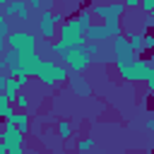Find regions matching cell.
<instances>
[{"instance_id": "11", "label": "cell", "mask_w": 154, "mask_h": 154, "mask_svg": "<svg viewBox=\"0 0 154 154\" xmlns=\"http://www.w3.org/2000/svg\"><path fill=\"white\" fill-rule=\"evenodd\" d=\"M67 82H70V89H72L75 94H79V96H87V94H89V82H87L84 77H79V75H70Z\"/></svg>"}, {"instance_id": "29", "label": "cell", "mask_w": 154, "mask_h": 154, "mask_svg": "<svg viewBox=\"0 0 154 154\" xmlns=\"http://www.w3.org/2000/svg\"><path fill=\"white\" fill-rule=\"evenodd\" d=\"M144 125H147V130H154V120H152V118H147V123H144Z\"/></svg>"}, {"instance_id": "23", "label": "cell", "mask_w": 154, "mask_h": 154, "mask_svg": "<svg viewBox=\"0 0 154 154\" xmlns=\"http://www.w3.org/2000/svg\"><path fill=\"white\" fill-rule=\"evenodd\" d=\"M140 7H142L147 14H152V12H154V0H140Z\"/></svg>"}, {"instance_id": "34", "label": "cell", "mask_w": 154, "mask_h": 154, "mask_svg": "<svg viewBox=\"0 0 154 154\" xmlns=\"http://www.w3.org/2000/svg\"><path fill=\"white\" fill-rule=\"evenodd\" d=\"M2 22H5V17H2V12H0V24H2Z\"/></svg>"}, {"instance_id": "19", "label": "cell", "mask_w": 154, "mask_h": 154, "mask_svg": "<svg viewBox=\"0 0 154 154\" xmlns=\"http://www.w3.org/2000/svg\"><path fill=\"white\" fill-rule=\"evenodd\" d=\"M67 77H70L67 67H63V65L58 63V70H55V82H58V84H63V82H67Z\"/></svg>"}, {"instance_id": "15", "label": "cell", "mask_w": 154, "mask_h": 154, "mask_svg": "<svg viewBox=\"0 0 154 154\" xmlns=\"http://www.w3.org/2000/svg\"><path fill=\"white\" fill-rule=\"evenodd\" d=\"M75 22H77V26L82 29V34H84V31H87V29H89V26L94 24V19H91V14H89V10H82V12H79V14L75 17Z\"/></svg>"}, {"instance_id": "10", "label": "cell", "mask_w": 154, "mask_h": 154, "mask_svg": "<svg viewBox=\"0 0 154 154\" xmlns=\"http://www.w3.org/2000/svg\"><path fill=\"white\" fill-rule=\"evenodd\" d=\"M108 36H106V29H103V24H91L87 31H84V41L87 43H101V41H106Z\"/></svg>"}, {"instance_id": "12", "label": "cell", "mask_w": 154, "mask_h": 154, "mask_svg": "<svg viewBox=\"0 0 154 154\" xmlns=\"http://www.w3.org/2000/svg\"><path fill=\"white\" fill-rule=\"evenodd\" d=\"M123 55H130V43H128V38L120 34V36L113 38V60H118V58H123Z\"/></svg>"}, {"instance_id": "26", "label": "cell", "mask_w": 154, "mask_h": 154, "mask_svg": "<svg viewBox=\"0 0 154 154\" xmlns=\"http://www.w3.org/2000/svg\"><path fill=\"white\" fill-rule=\"evenodd\" d=\"M123 5H125V10H128V7H135V10H137V7H140V0H125Z\"/></svg>"}, {"instance_id": "25", "label": "cell", "mask_w": 154, "mask_h": 154, "mask_svg": "<svg viewBox=\"0 0 154 154\" xmlns=\"http://www.w3.org/2000/svg\"><path fill=\"white\" fill-rule=\"evenodd\" d=\"M14 82H17L19 87H26V84H29V77H26V75H19V77H14Z\"/></svg>"}, {"instance_id": "16", "label": "cell", "mask_w": 154, "mask_h": 154, "mask_svg": "<svg viewBox=\"0 0 154 154\" xmlns=\"http://www.w3.org/2000/svg\"><path fill=\"white\" fill-rule=\"evenodd\" d=\"M7 34H10V26H7V19H5V22L0 24V58L5 55V48H7V43H5Z\"/></svg>"}, {"instance_id": "22", "label": "cell", "mask_w": 154, "mask_h": 154, "mask_svg": "<svg viewBox=\"0 0 154 154\" xmlns=\"http://www.w3.org/2000/svg\"><path fill=\"white\" fill-rule=\"evenodd\" d=\"M65 51H67V48H65V46H63L60 41H53V43H51V53H55L58 58H60V55H63Z\"/></svg>"}, {"instance_id": "5", "label": "cell", "mask_w": 154, "mask_h": 154, "mask_svg": "<svg viewBox=\"0 0 154 154\" xmlns=\"http://www.w3.org/2000/svg\"><path fill=\"white\" fill-rule=\"evenodd\" d=\"M89 14H91V19L96 17L101 22H106V19H120L125 14V5L123 2H108V5H96L94 2L89 7Z\"/></svg>"}, {"instance_id": "8", "label": "cell", "mask_w": 154, "mask_h": 154, "mask_svg": "<svg viewBox=\"0 0 154 154\" xmlns=\"http://www.w3.org/2000/svg\"><path fill=\"white\" fill-rule=\"evenodd\" d=\"M0 12H2V17H5V19H12V17L29 19V5H26L24 0H12V2H5Z\"/></svg>"}, {"instance_id": "27", "label": "cell", "mask_w": 154, "mask_h": 154, "mask_svg": "<svg viewBox=\"0 0 154 154\" xmlns=\"http://www.w3.org/2000/svg\"><path fill=\"white\" fill-rule=\"evenodd\" d=\"M7 154H24V147H10Z\"/></svg>"}, {"instance_id": "32", "label": "cell", "mask_w": 154, "mask_h": 154, "mask_svg": "<svg viewBox=\"0 0 154 154\" xmlns=\"http://www.w3.org/2000/svg\"><path fill=\"white\" fill-rule=\"evenodd\" d=\"M0 70H7V65H5V63H2V60H0Z\"/></svg>"}, {"instance_id": "21", "label": "cell", "mask_w": 154, "mask_h": 154, "mask_svg": "<svg viewBox=\"0 0 154 154\" xmlns=\"http://www.w3.org/2000/svg\"><path fill=\"white\" fill-rule=\"evenodd\" d=\"M152 46H154V34H152V31H144V34H142V48L149 51Z\"/></svg>"}, {"instance_id": "30", "label": "cell", "mask_w": 154, "mask_h": 154, "mask_svg": "<svg viewBox=\"0 0 154 154\" xmlns=\"http://www.w3.org/2000/svg\"><path fill=\"white\" fill-rule=\"evenodd\" d=\"M5 103H7V99H5V94L0 91V106H5Z\"/></svg>"}, {"instance_id": "9", "label": "cell", "mask_w": 154, "mask_h": 154, "mask_svg": "<svg viewBox=\"0 0 154 154\" xmlns=\"http://www.w3.org/2000/svg\"><path fill=\"white\" fill-rule=\"evenodd\" d=\"M2 144L10 149V147H24V135L12 125V123H5L2 125Z\"/></svg>"}, {"instance_id": "4", "label": "cell", "mask_w": 154, "mask_h": 154, "mask_svg": "<svg viewBox=\"0 0 154 154\" xmlns=\"http://www.w3.org/2000/svg\"><path fill=\"white\" fill-rule=\"evenodd\" d=\"M5 43L17 53H36V36L31 31H10Z\"/></svg>"}, {"instance_id": "28", "label": "cell", "mask_w": 154, "mask_h": 154, "mask_svg": "<svg viewBox=\"0 0 154 154\" xmlns=\"http://www.w3.org/2000/svg\"><path fill=\"white\" fill-rule=\"evenodd\" d=\"M5 84H7V75H0V91L5 89Z\"/></svg>"}, {"instance_id": "7", "label": "cell", "mask_w": 154, "mask_h": 154, "mask_svg": "<svg viewBox=\"0 0 154 154\" xmlns=\"http://www.w3.org/2000/svg\"><path fill=\"white\" fill-rule=\"evenodd\" d=\"M38 34L43 38H55L58 36V24L53 19V12H48V10L38 12Z\"/></svg>"}, {"instance_id": "14", "label": "cell", "mask_w": 154, "mask_h": 154, "mask_svg": "<svg viewBox=\"0 0 154 154\" xmlns=\"http://www.w3.org/2000/svg\"><path fill=\"white\" fill-rule=\"evenodd\" d=\"M2 94H5L7 103H14V99H17V94H19V84L7 77V84H5V89H2Z\"/></svg>"}, {"instance_id": "33", "label": "cell", "mask_w": 154, "mask_h": 154, "mask_svg": "<svg viewBox=\"0 0 154 154\" xmlns=\"http://www.w3.org/2000/svg\"><path fill=\"white\" fill-rule=\"evenodd\" d=\"M2 125H5V123H2V120H0V140H2Z\"/></svg>"}, {"instance_id": "18", "label": "cell", "mask_w": 154, "mask_h": 154, "mask_svg": "<svg viewBox=\"0 0 154 154\" xmlns=\"http://www.w3.org/2000/svg\"><path fill=\"white\" fill-rule=\"evenodd\" d=\"M12 106H17L19 111H29V108H31V103H29V99H26L24 94H17V99H14Z\"/></svg>"}, {"instance_id": "24", "label": "cell", "mask_w": 154, "mask_h": 154, "mask_svg": "<svg viewBox=\"0 0 154 154\" xmlns=\"http://www.w3.org/2000/svg\"><path fill=\"white\" fill-rule=\"evenodd\" d=\"M29 5V10H36V12H43V2L41 0H31V2H26Z\"/></svg>"}, {"instance_id": "6", "label": "cell", "mask_w": 154, "mask_h": 154, "mask_svg": "<svg viewBox=\"0 0 154 154\" xmlns=\"http://www.w3.org/2000/svg\"><path fill=\"white\" fill-rule=\"evenodd\" d=\"M55 70H58V63H55V60L41 58V65H38V70H36L38 82L46 84V87H55V84H58V82H55Z\"/></svg>"}, {"instance_id": "2", "label": "cell", "mask_w": 154, "mask_h": 154, "mask_svg": "<svg viewBox=\"0 0 154 154\" xmlns=\"http://www.w3.org/2000/svg\"><path fill=\"white\" fill-rule=\"evenodd\" d=\"M60 58H63V67H67L70 75H82V72L91 65V58H89V53L84 51V46H79V48H67Z\"/></svg>"}, {"instance_id": "17", "label": "cell", "mask_w": 154, "mask_h": 154, "mask_svg": "<svg viewBox=\"0 0 154 154\" xmlns=\"http://www.w3.org/2000/svg\"><path fill=\"white\" fill-rule=\"evenodd\" d=\"M58 135H60L63 140H70V135H72V125H70L67 120H60V123H58Z\"/></svg>"}, {"instance_id": "13", "label": "cell", "mask_w": 154, "mask_h": 154, "mask_svg": "<svg viewBox=\"0 0 154 154\" xmlns=\"http://www.w3.org/2000/svg\"><path fill=\"white\" fill-rule=\"evenodd\" d=\"M29 116H31V111H22V113L17 111V113H14V120H12V125H14V128H17L22 135H26V132H29V125H31Z\"/></svg>"}, {"instance_id": "20", "label": "cell", "mask_w": 154, "mask_h": 154, "mask_svg": "<svg viewBox=\"0 0 154 154\" xmlns=\"http://www.w3.org/2000/svg\"><path fill=\"white\" fill-rule=\"evenodd\" d=\"M94 147V140L91 137H82L79 142H77V152H89Z\"/></svg>"}, {"instance_id": "3", "label": "cell", "mask_w": 154, "mask_h": 154, "mask_svg": "<svg viewBox=\"0 0 154 154\" xmlns=\"http://www.w3.org/2000/svg\"><path fill=\"white\" fill-rule=\"evenodd\" d=\"M58 41L65 46V48H79V46H84L87 41H84V34H82V29L77 26V22L75 19H67V22H63L60 24V31H58Z\"/></svg>"}, {"instance_id": "1", "label": "cell", "mask_w": 154, "mask_h": 154, "mask_svg": "<svg viewBox=\"0 0 154 154\" xmlns=\"http://www.w3.org/2000/svg\"><path fill=\"white\" fill-rule=\"evenodd\" d=\"M116 67L120 72V77L125 82H147L154 77V70L149 65V60H142V58H135L132 53L130 55H123L116 60Z\"/></svg>"}, {"instance_id": "31", "label": "cell", "mask_w": 154, "mask_h": 154, "mask_svg": "<svg viewBox=\"0 0 154 154\" xmlns=\"http://www.w3.org/2000/svg\"><path fill=\"white\" fill-rule=\"evenodd\" d=\"M0 154H7V147L5 144H0Z\"/></svg>"}]
</instances>
